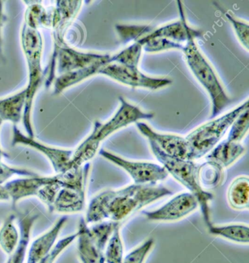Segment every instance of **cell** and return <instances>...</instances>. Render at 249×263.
Instances as JSON below:
<instances>
[{
  "label": "cell",
  "mask_w": 249,
  "mask_h": 263,
  "mask_svg": "<svg viewBox=\"0 0 249 263\" xmlns=\"http://www.w3.org/2000/svg\"><path fill=\"white\" fill-rule=\"evenodd\" d=\"M173 192L163 185L130 184L120 189H107L89 203L84 218L87 224L109 220L119 222L143 208Z\"/></svg>",
  "instance_id": "1"
},
{
  "label": "cell",
  "mask_w": 249,
  "mask_h": 263,
  "mask_svg": "<svg viewBox=\"0 0 249 263\" xmlns=\"http://www.w3.org/2000/svg\"><path fill=\"white\" fill-rule=\"evenodd\" d=\"M21 42L28 69V84L25 87L27 99L22 122L27 136L35 138L32 112L36 93L43 81H45V75L42 67L44 41L40 30L29 28L24 24L21 30Z\"/></svg>",
  "instance_id": "2"
},
{
  "label": "cell",
  "mask_w": 249,
  "mask_h": 263,
  "mask_svg": "<svg viewBox=\"0 0 249 263\" xmlns=\"http://www.w3.org/2000/svg\"><path fill=\"white\" fill-rule=\"evenodd\" d=\"M203 36V30L195 29L189 34L182 50L189 68L210 97L212 104L210 118H214L218 116L232 103V100L227 96L213 67L200 51L195 43L197 38H202Z\"/></svg>",
  "instance_id": "3"
},
{
  "label": "cell",
  "mask_w": 249,
  "mask_h": 263,
  "mask_svg": "<svg viewBox=\"0 0 249 263\" xmlns=\"http://www.w3.org/2000/svg\"><path fill=\"white\" fill-rule=\"evenodd\" d=\"M149 143L154 155L162 164L167 173L170 174L177 181L185 186L190 193L196 197L204 222L207 227H210L212 224L208 203L213 199L214 196L200 185L198 178V164L193 161L169 156L158 147L156 143L153 141H149Z\"/></svg>",
  "instance_id": "4"
},
{
  "label": "cell",
  "mask_w": 249,
  "mask_h": 263,
  "mask_svg": "<svg viewBox=\"0 0 249 263\" xmlns=\"http://www.w3.org/2000/svg\"><path fill=\"white\" fill-rule=\"evenodd\" d=\"M248 101H245L232 111L200 126L189 134L185 138L188 148L187 160L194 161L207 155L220 142L236 118L248 109Z\"/></svg>",
  "instance_id": "5"
},
{
  "label": "cell",
  "mask_w": 249,
  "mask_h": 263,
  "mask_svg": "<svg viewBox=\"0 0 249 263\" xmlns=\"http://www.w3.org/2000/svg\"><path fill=\"white\" fill-rule=\"evenodd\" d=\"M119 222L102 221L89 227L84 218L78 228V252L81 263H106L105 249Z\"/></svg>",
  "instance_id": "6"
},
{
  "label": "cell",
  "mask_w": 249,
  "mask_h": 263,
  "mask_svg": "<svg viewBox=\"0 0 249 263\" xmlns=\"http://www.w3.org/2000/svg\"><path fill=\"white\" fill-rule=\"evenodd\" d=\"M84 2L82 1H56L53 2L52 8V24L53 30V50L48 67L44 70L45 87L53 85L56 78V60L58 50L66 41V33L79 14Z\"/></svg>",
  "instance_id": "7"
},
{
  "label": "cell",
  "mask_w": 249,
  "mask_h": 263,
  "mask_svg": "<svg viewBox=\"0 0 249 263\" xmlns=\"http://www.w3.org/2000/svg\"><path fill=\"white\" fill-rule=\"evenodd\" d=\"M120 107L113 117L105 123L96 121L90 136L101 144L104 140L115 132L130 124H136L142 120H151L155 118L154 113L143 111L138 106L130 104L125 98L120 97Z\"/></svg>",
  "instance_id": "8"
},
{
  "label": "cell",
  "mask_w": 249,
  "mask_h": 263,
  "mask_svg": "<svg viewBox=\"0 0 249 263\" xmlns=\"http://www.w3.org/2000/svg\"><path fill=\"white\" fill-rule=\"evenodd\" d=\"M99 154L107 161L124 169L131 177L135 184L155 185L158 181H164L168 177L166 169L159 164L130 161L104 149H101Z\"/></svg>",
  "instance_id": "9"
},
{
  "label": "cell",
  "mask_w": 249,
  "mask_h": 263,
  "mask_svg": "<svg viewBox=\"0 0 249 263\" xmlns=\"http://www.w3.org/2000/svg\"><path fill=\"white\" fill-rule=\"evenodd\" d=\"M98 74L104 75L129 87H141L155 90L167 87L173 81L167 78H152L140 71L138 68L125 67L110 63L100 70Z\"/></svg>",
  "instance_id": "10"
},
{
  "label": "cell",
  "mask_w": 249,
  "mask_h": 263,
  "mask_svg": "<svg viewBox=\"0 0 249 263\" xmlns=\"http://www.w3.org/2000/svg\"><path fill=\"white\" fill-rule=\"evenodd\" d=\"M13 130L12 145L26 146L37 151L49 160L56 175L67 172V167L73 155V150L53 147L36 141L35 138H31L24 135L18 128L17 125H13Z\"/></svg>",
  "instance_id": "11"
},
{
  "label": "cell",
  "mask_w": 249,
  "mask_h": 263,
  "mask_svg": "<svg viewBox=\"0 0 249 263\" xmlns=\"http://www.w3.org/2000/svg\"><path fill=\"white\" fill-rule=\"evenodd\" d=\"M199 204L196 197L190 192H184L172 198L155 211L144 212L150 221H173L181 219L198 209Z\"/></svg>",
  "instance_id": "12"
},
{
  "label": "cell",
  "mask_w": 249,
  "mask_h": 263,
  "mask_svg": "<svg viewBox=\"0 0 249 263\" xmlns=\"http://www.w3.org/2000/svg\"><path fill=\"white\" fill-rule=\"evenodd\" d=\"M110 57V54L78 51L66 43L58 50L56 60V72L59 75L64 74L68 72L90 67Z\"/></svg>",
  "instance_id": "13"
},
{
  "label": "cell",
  "mask_w": 249,
  "mask_h": 263,
  "mask_svg": "<svg viewBox=\"0 0 249 263\" xmlns=\"http://www.w3.org/2000/svg\"><path fill=\"white\" fill-rule=\"evenodd\" d=\"M139 132L148 141H153L158 147L169 156L179 159L187 160V148L185 138L175 135H165L155 132L146 123L138 121L136 123Z\"/></svg>",
  "instance_id": "14"
},
{
  "label": "cell",
  "mask_w": 249,
  "mask_h": 263,
  "mask_svg": "<svg viewBox=\"0 0 249 263\" xmlns=\"http://www.w3.org/2000/svg\"><path fill=\"white\" fill-rule=\"evenodd\" d=\"M55 175L52 176L24 177L9 181L4 184L10 201L15 206L18 201L30 197H36L39 191L54 180Z\"/></svg>",
  "instance_id": "15"
},
{
  "label": "cell",
  "mask_w": 249,
  "mask_h": 263,
  "mask_svg": "<svg viewBox=\"0 0 249 263\" xmlns=\"http://www.w3.org/2000/svg\"><path fill=\"white\" fill-rule=\"evenodd\" d=\"M67 218L62 217L55 224L41 236L36 238L30 244L27 251V263H38L54 247L58 236L67 224Z\"/></svg>",
  "instance_id": "16"
},
{
  "label": "cell",
  "mask_w": 249,
  "mask_h": 263,
  "mask_svg": "<svg viewBox=\"0 0 249 263\" xmlns=\"http://www.w3.org/2000/svg\"><path fill=\"white\" fill-rule=\"evenodd\" d=\"M110 58L104 60V61H99L90 67H85V68L79 69V70H74V71L68 72V73H64V74L59 75L56 77L54 81H53V93L55 95H61V93L94 76V75L99 73L100 70L107 64H110Z\"/></svg>",
  "instance_id": "17"
},
{
  "label": "cell",
  "mask_w": 249,
  "mask_h": 263,
  "mask_svg": "<svg viewBox=\"0 0 249 263\" xmlns=\"http://www.w3.org/2000/svg\"><path fill=\"white\" fill-rule=\"evenodd\" d=\"M86 205V192L62 187L58 192L50 212L72 214L83 212Z\"/></svg>",
  "instance_id": "18"
},
{
  "label": "cell",
  "mask_w": 249,
  "mask_h": 263,
  "mask_svg": "<svg viewBox=\"0 0 249 263\" xmlns=\"http://www.w3.org/2000/svg\"><path fill=\"white\" fill-rule=\"evenodd\" d=\"M178 10H179L180 20L176 22L163 26L160 28H155L151 33L147 35V37H161L170 40L175 42L186 43L189 34L194 31L195 29L189 27L186 21L185 13L183 8L182 3L178 1Z\"/></svg>",
  "instance_id": "19"
},
{
  "label": "cell",
  "mask_w": 249,
  "mask_h": 263,
  "mask_svg": "<svg viewBox=\"0 0 249 263\" xmlns=\"http://www.w3.org/2000/svg\"><path fill=\"white\" fill-rule=\"evenodd\" d=\"M40 214L36 212H27L21 215L18 218V224L20 228V241L15 252L13 255H10L12 258V263H24L27 256L28 251L29 244H30V236H31L32 229L34 226L36 221L39 219Z\"/></svg>",
  "instance_id": "20"
},
{
  "label": "cell",
  "mask_w": 249,
  "mask_h": 263,
  "mask_svg": "<svg viewBox=\"0 0 249 263\" xmlns=\"http://www.w3.org/2000/svg\"><path fill=\"white\" fill-rule=\"evenodd\" d=\"M26 99V88L7 98H0V119L17 125L23 120Z\"/></svg>",
  "instance_id": "21"
},
{
  "label": "cell",
  "mask_w": 249,
  "mask_h": 263,
  "mask_svg": "<svg viewBox=\"0 0 249 263\" xmlns=\"http://www.w3.org/2000/svg\"><path fill=\"white\" fill-rule=\"evenodd\" d=\"M245 152L241 142L225 141L218 143L206 156L207 161H215L223 168L232 165Z\"/></svg>",
  "instance_id": "22"
},
{
  "label": "cell",
  "mask_w": 249,
  "mask_h": 263,
  "mask_svg": "<svg viewBox=\"0 0 249 263\" xmlns=\"http://www.w3.org/2000/svg\"><path fill=\"white\" fill-rule=\"evenodd\" d=\"M27 10L24 16V25L33 30L42 27L50 28L52 24V8L47 9L42 2H24Z\"/></svg>",
  "instance_id": "23"
},
{
  "label": "cell",
  "mask_w": 249,
  "mask_h": 263,
  "mask_svg": "<svg viewBox=\"0 0 249 263\" xmlns=\"http://www.w3.org/2000/svg\"><path fill=\"white\" fill-rule=\"evenodd\" d=\"M16 215H8L0 228V248L9 256L13 255L20 241V232L15 224Z\"/></svg>",
  "instance_id": "24"
},
{
  "label": "cell",
  "mask_w": 249,
  "mask_h": 263,
  "mask_svg": "<svg viewBox=\"0 0 249 263\" xmlns=\"http://www.w3.org/2000/svg\"><path fill=\"white\" fill-rule=\"evenodd\" d=\"M229 204L237 210L248 209L249 180L247 177L237 178L228 189L227 192Z\"/></svg>",
  "instance_id": "25"
},
{
  "label": "cell",
  "mask_w": 249,
  "mask_h": 263,
  "mask_svg": "<svg viewBox=\"0 0 249 263\" xmlns=\"http://www.w3.org/2000/svg\"><path fill=\"white\" fill-rule=\"evenodd\" d=\"M100 144L89 135L76 149L67 167V172L72 169L79 168L91 161L99 150Z\"/></svg>",
  "instance_id": "26"
},
{
  "label": "cell",
  "mask_w": 249,
  "mask_h": 263,
  "mask_svg": "<svg viewBox=\"0 0 249 263\" xmlns=\"http://www.w3.org/2000/svg\"><path fill=\"white\" fill-rule=\"evenodd\" d=\"M224 177V168L215 161H206L198 165V178L203 189H212L218 187Z\"/></svg>",
  "instance_id": "27"
},
{
  "label": "cell",
  "mask_w": 249,
  "mask_h": 263,
  "mask_svg": "<svg viewBox=\"0 0 249 263\" xmlns=\"http://www.w3.org/2000/svg\"><path fill=\"white\" fill-rule=\"evenodd\" d=\"M209 233L215 236L222 237L235 242L247 244L249 241V229L247 224H231L208 228Z\"/></svg>",
  "instance_id": "28"
},
{
  "label": "cell",
  "mask_w": 249,
  "mask_h": 263,
  "mask_svg": "<svg viewBox=\"0 0 249 263\" xmlns=\"http://www.w3.org/2000/svg\"><path fill=\"white\" fill-rule=\"evenodd\" d=\"M155 27L151 25H135V24H116L115 30L123 44L137 42L151 33Z\"/></svg>",
  "instance_id": "29"
},
{
  "label": "cell",
  "mask_w": 249,
  "mask_h": 263,
  "mask_svg": "<svg viewBox=\"0 0 249 263\" xmlns=\"http://www.w3.org/2000/svg\"><path fill=\"white\" fill-rule=\"evenodd\" d=\"M142 46L135 42L119 53L113 55L110 58V63L125 66V67L138 68L140 60L142 55Z\"/></svg>",
  "instance_id": "30"
},
{
  "label": "cell",
  "mask_w": 249,
  "mask_h": 263,
  "mask_svg": "<svg viewBox=\"0 0 249 263\" xmlns=\"http://www.w3.org/2000/svg\"><path fill=\"white\" fill-rule=\"evenodd\" d=\"M106 263H123L124 244L121 235V224L117 226L106 247Z\"/></svg>",
  "instance_id": "31"
},
{
  "label": "cell",
  "mask_w": 249,
  "mask_h": 263,
  "mask_svg": "<svg viewBox=\"0 0 249 263\" xmlns=\"http://www.w3.org/2000/svg\"><path fill=\"white\" fill-rule=\"evenodd\" d=\"M142 46L143 50L147 53H158L168 50H183L184 45L170 40L161 37H147L137 41Z\"/></svg>",
  "instance_id": "32"
},
{
  "label": "cell",
  "mask_w": 249,
  "mask_h": 263,
  "mask_svg": "<svg viewBox=\"0 0 249 263\" xmlns=\"http://www.w3.org/2000/svg\"><path fill=\"white\" fill-rule=\"evenodd\" d=\"M248 109L244 110L230 127L227 141L241 142L248 130Z\"/></svg>",
  "instance_id": "33"
},
{
  "label": "cell",
  "mask_w": 249,
  "mask_h": 263,
  "mask_svg": "<svg viewBox=\"0 0 249 263\" xmlns=\"http://www.w3.org/2000/svg\"><path fill=\"white\" fill-rule=\"evenodd\" d=\"M154 246L155 240L153 238L146 240L124 256L123 263H144Z\"/></svg>",
  "instance_id": "34"
},
{
  "label": "cell",
  "mask_w": 249,
  "mask_h": 263,
  "mask_svg": "<svg viewBox=\"0 0 249 263\" xmlns=\"http://www.w3.org/2000/svg\"><path fill=\"white\" fill-rule=\"evenodd\" d=\"M221 12L224 14V16L227 18V21L230 22L233 27L234 30L238 36V40L241 43L243 46L248 50V39H249V26L248 24L244 21H240L237 19L235 16H232L230 13L227 11H224L222 9H220Z\"/></svg>",
  "instance_id": "35"
},
{
  "label": "cell",
  "mask_w": 249,
  "mask_h": 263,
  "mask_svg": "<svg viewBox=\"0 0 249 263\" xmlns=\"http://www.w3.org/2000/svg\"><path fill=\"white\" fill-rule=\"evenodd\" d=\"M34 177L37 176V173L28 169L20 168L7 165L2 160H0V185H4L8 182L13 176Z\"/></svg>",
  "instance_id": "36"
},
{
  "label": "cell",
  "mask_w": 249,
  "mask_h": 263,
  "mask_svg": "<svg viewBox=\"0 0 249 263\" xmlns=\"http://www.w3.org/2000/svg\"><path fill=\"white\" fill-rule=\"evenodd\" d=\"M78 235H79L78 232H76L75 233L68 235V236L58 241L53 249L38 263H54L56 260L58 259V257L63 253V252L68 246H70L75 240L78 239Z\"/></svg>",
  "instance_id": "37"
},
{
  "label": "cell",
  "mask_w": 249,
  "mask_h": 263,
  "mask_svg": "<svg viewBox=\"0 0 249 263\" xmlns=\"http://www.w3.org/2000/svg\"><path fill=\"white\" fill-rule=\"evenodd\" d=\"M6 16L4 12V2L0 1V56L3 55V28L5 23Z\"/></svg>",
  "instance_id": "38"
},
{
  "label": "cell",
  "mask_w": 249,
  "mask_h": 263,
  "mask_svg": "<svg viewBox=\"0 0 249 263\" xmlns=\"http://www.w3.org/2000/svg\"><path fill=\"white\" fill-rule=\"evenodd\" d=\"M0 201H10V195L4 184L0 185Z\"/></svg>",
  "instance_id": "39"
},
{
  "label": "cell",
  "mask_w": 249,
  "mask_h": 263,
  "mask_svg": "<svg viewBox=\"0 0 249 263\" xmlns=\"http://www.w3.org/2000/svg\"><path fill=\"white\" fill-rule=\"evenodd\" d=\"M3 123H4V121H3L2 120L0 119V128H1V127H2ZM6 156H7V154H6L5 152H4V150H3L2 147H1V146H0V160H2L3 158Z\"/></svg>",
  "instance_id": "40"
},
{
  "label": "cell",
  "mask_w": 249,
  "mask_h": 263,
  "mask_svg": "<svg viewBox=\"0 0 249 263\" xmlns=\"http://www.w3.org/2000/svg\"><path fill=\"white\" fill-rule=\"evenodd\" d=\"M7 263H12L11 256L9 257L8 260H7Z\"/></svg>",
  "instance_id": "41"
}]
</instances>
